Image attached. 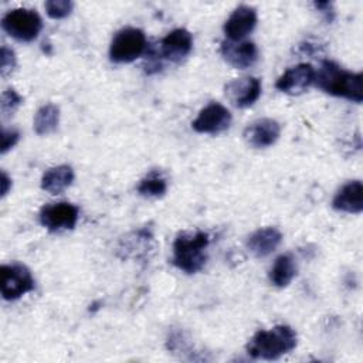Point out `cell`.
Masks as SVG:
<instances>
[{
  "mask_svg": "<svg viewBox=\"0 0 363 363\" xmlns=\"http://www.w3.org/2000/svg\"><path fill=\"white\" fill-rule=\"evenodd\" d=\"M313 84L333 96H342L360 104L363 99V75L350 72L333 61H322L318 71L315 69Z\"/></svg>",
  "mask_w": 363,
  "mask_h": 363,
  "instance_id": "obj_1",
  "label": "cell"
},
{
  "mask_svg": "<svg viewBox=\"0 0 363 363\" xmlns=\"http://www.w3.org/2000/svg\"><path fill=\"white\" fill-rule=\"evenodd\" d=\"M295 330L286 325H278L268 330H258L247 345V353L252 359L275 360L296 347Z\"/></svg>",
  "mask_w": 363,
  "mask_h": 363,
  "instance_id": "obj_2",
  "label": "cell"
},
{
  "mask_svg": "<svg viewBox=\"0 0 363 363\" xmlns=\"http://www.w3.org/2000/svg\"><path fill=\"white\" fill-rule=\"evenodd\" d=\"M210 237L204 231L180 233L173 242V264L186 274L199 272L206 261Z\"/></svg>",
  "mask_w": 363,
  "mask_h": 363,
  "instance_id": "obj_3",
  "label": "cell"
},
{
  "mask_svg": "<svg viewBox=\"0 0 363 363\" xmlns=\"http://www.w3.org/2000/svg\"><path fill=\"white\" fill-rule=\"evenodd\" d=\"M1 27L10 37L28 43L37 38L43 28V21L34 10L14 9L3 16Z\"/></svg>",
  "mask_w": 363,
  "mask_h": 363,
  "instance_id": "obj_4",
  "label": "cell"
},
{
  "mask_svg": "<svg viewBox=\"0 0 363 363\" xmlns=\"http://www.w3.org/2000/svg\"><path fill=\"white\" fill-rule=\"evenodd\" d=\"M146 47L147 41L145 33L135 27H126L113 35L109 57L113 62H132L145 52Z\"/></svg>",
  "mask_w": 363,
  "mask_h": 363,
  "instance_id": "obj_5",
  "label": "cell"
},
{
  "mask_svg": "<svg viewBox=\"0 0 363 363\" xmlns=\"http://www.w3.org/2000/svg\"><path fill=\"white\" fill-rule=\"evenodd\" d=\"M0 291L6 301H14L34 289V278L30 269L21 264L1 265Z\"/></svg>",
  "mask_w": 363,
  "mask_h": 363,
  "instance_id": "obj_6",
  "label": "cell"
},
{
  "mask_svg": "<svg viewBox=\"0 0 363 363\" xmlns=\"http://www.w3.org/2000/svg\"><path fill=\"white\" fill-rule=\"evenodd\" d=\"M79 210L75 204L60 201L51 203L41 208L40 223L50 231L72 230L78 221Z\"/></svg>",
  "mask_w": 363,
  "mask_h": 363,
  "instance_id": "obj_7",
  "label": "cell"
},
{
  "mask_svg": "<svg viewBox=\"0 0 363 363\" xmlns=\"http://www.w3.org/2000/svg\"><path fill=\"white\" fill-rule=\"evenodd\" d=\"M231 123L230 111L221 104L211 102L204 106L199 116L191 122V128L199 133H220L225 130Z\"/></svg>",
  "mask_w": 363,
  "mask_h": 363,
  "instance_id": "obj_8",
  "label": "cell"
},
{
  "mask_svg": "<svg viewBox=\"0 0 363 363\" xmlns=\"http://www.w3.org/2000/svg\"><path fill=\"white\" fill-rule=\"evenodd\" d=\"M315 79V68L311 64L302 62L288 68L275 82V88L281 92L299 95L305 92Z\"/></svg>",
  "mask_w": 363,
  "mask_h": 363,
  "instance_id": "obj_9",
  "label": "cell"
},
{
  "mask_svg": "<svg viewBox=\"0 0 363 363\" xmlns=\"http://www.w3.org/2000/svg\"><path fill=\"white\" fill-rule=\"evenodd\" d=\"M225 96L237 108L251 106L261 95V82L255 77H242L230 81L225 86Z\"/></svg>",
  "mask_w": 363,
  "mask_h": 363,
  "instance_id": "obj_10",
  "label": "cell"
},
{
  "mask_svg": "<svg viewBox=\"0 0 363 363\" xmlns=\"http://www.w3.org/2000/svg\"><path fill=\"white\" fill-rule=\"evenodd\" d=\"M220 52L224 60L237 69L252 67L258 60V48L251 41H230L221 43Z\"/></svg>",
  "mask_w": 363,
  "mask_h": 363,
  "instance_id": "obj_11",
  "label": "cell"
},
{
  "mask_svg": "<svg viewBox=\"0 0 363 363\" xmlns=\"http://www.w3.org/2000/svg\"><path fill=\"white\" fill-rule=\"evenodd\" d=\"M159 45L160 58L179 62L190 54L193 48V37L186 28H176L162 38Z\"/></svg>",
  "mask_w": 363,
  "mask_h": 363,
  "instance_id": "obj_12",
  "label": "cell"
},
{
  "mask_svg": "<svg viewBox=\"0 0 363 363\" xmlns=\"http://www.w3.org/2000/svg\"><path fill=\"white\" fill-rule=\"evenodd\" d=\"M257 24L255 9L241 4L227 18L224 24V33L230 41H241L247 37Z\"/></svg>",
  "mask_w": 363,
  "mask_h": 363,
  "instance_id": "obj_13",
  "label": "cell"
},
{
  "mask_svg": "<svg viewBox=\"0 0 363 363\" xmlns=\"http://www.w3.org/2000/svg\"><path fill=\"white\" fill-rule=\"evenodd\" d=\"M281 135V126L277 121L264 118L252 122L244 129V139L252 147H268L274 145Z\"/></svg>",
  "mask_w": 363,
  "mask_h": 363,
  "instance_id": "obj_14",
  "label": "cell"
},
{
  "mask_svg": "<svg viewBox=\"0 0 363 363\" xmlns=\"http://www.w3.org/2000/svg\"><path fill=\"white\" fill-rule=\"evenodd\" d=\"M332 206L337 211L359 214L363 210V186L360 180L347 182L333 197Z\"/></svg>",
  "mask_w": 363,
  "mask_h": 363,
  "instance_id": "obj_15",
  "label": "cell"
},
{
  "mask_svg": "<svg viewBox=\"0 0 363 363\" xmlns=\"http://www.w3.org/2000/svg\"><path fill=\"white\" fill-rule=\"evenodd\" d=\"M281 241H282V234L278 228L265 227L254 231L248 237L245 245L254 257L264 258L272 254L278 248Z\"/></svg>",
  "mask_w": 363,
  "mask_h": 363,
  "instance_id": "obj_16",
  "label": "cell"
},
{
  "mask_svg": "<svg viewBox=\"0 0 363 363\" xmlns=\"http://www.w3.org/2000/svg\"><path fill=\"white\" fill-rule=\"evenodd\" d=\"M74 182V170L71 166L60 164L48 169L41 177V189L50 194H61Z\"/></svg>",
  "mask_w": 363,
  "mask_h": 363,
  "instance_id": "obj_17",
  "label": "cell"
},
{
  "mask_svg": "<svg viewBox=\"0 0 363 363\" xmlns=\"http://www.w3.org/2000/svg\"><path fill=\"white\" fill-rule=\"evenodd\" d=\"M295 275H296V265H295L294 257L291 254H282L274 261V265L271 267L269 281L275 286L284 288L291 284Z\"/></svg>",
  "mask_w": 363,
  "mask_h": 363,
  "instance_id": "obj_18",
  "label": "cell"
},
{
  "mask_svg": "<svg viewBox=\"0 0 363 363\" xmlns=\"http://www.w3.org/2000/svg\"><path fill=\"white\" fill-rule=\"evenodd\" d=\"M60 122V109L54 104L43 105L34 116V130L37 135L52 133Z\"/></svg>",
  "mask_w": 363,
  "mask_h": 363,
  "instance_id": "obj_19",
  "label": "cell"
},
{
  "mask_svg": "<svg viewBox=\"0 0 363 363\" xmlns=\"http://www.w3.org/2000/svg\"><path fill=\"white\" fill-rule=\"evenodd\" d=\"M167 190V183L163 176L157 172L149 173L145 179L140 180L138 186V193L143 197H162Z\"/></svg>",
  "mask_w": 363,
  "mask_h": 363,
  "instance_id": "obj_20",
  "label": "cell"
},
{
  "mask_svg": "<svg viewBox=\"0 0 363 363\" xmlns=\"http://www.w3.org/2000/svg\"><path fill=\"white\" fill-rule=\"evenodd\" d=\"M44 7H45L48 17H51L54 20H60V18L67 17L71 13L74 4H72V1H68V0H48V1H45Z\"/></svg>",
  "mask_w": 363,
  "mask_h": 363,
  "instance_id": "obj_21",
  "label": "cell"
},
{
  "mask_svg": "<svg viewBox=\"0 0 363 363\" xmlns=\"http://www.w3.org/2000/svg\"><path fill=\"white\" fill-rule=\"evenodd\" d=\"M23 102V98L14 89H6L1 94V112L3 115H11Z\"/></svg>",
  "mask_w": 363,
  "mask_h": 363,
  "instance_id": "obj_22",
  "label": "cell"
},
{
  "mask_svg": "<svg viewBox=\"0 0 363 363\" xmlns=\"http://www.w3.org/2000/svg\"><path fill=\"white\" fill-rule=\"evenodd\" d=\"M16 54L11 48H9L7 45L1 47L0 51V71H1V77H7L14 68H16Z\"/></svg>",
  "mask_w": 363,
  "mask_h": 363,
  "instance_id": "obj_23",
  "label": "cell"
},
{
  "mask_svg": "<svg viewBox=\"0 0 363 363\" xmlns=\"http://www.w3.org/2000/svg\"><path fill=\"white\" fill-rule=\"evenodd\" d=\"M20 133L16 129H3L1 133V153H6L18 142Z\"/></svg>",
  "mask_w": 363,
  "mask_h": 363,
  "instance_id": "obj_24",
  "label": "cell"
},
{
  "mask_svg": "<svg viewBox=\"0 0 363 363\" xmlns=\"http://www.w3.org/2000/svg\"><path fill=\"white\" fill-rule=\"evenodd\" d=\"M10 186H11L10 177L6 174V172H1V196H3V197L7 194Z\"/></svg>",
  "mask_w": 363,
  "mask_h": 363,
  "instance_id": "obj_25",
  "label": "cell"
}]
</instances>
